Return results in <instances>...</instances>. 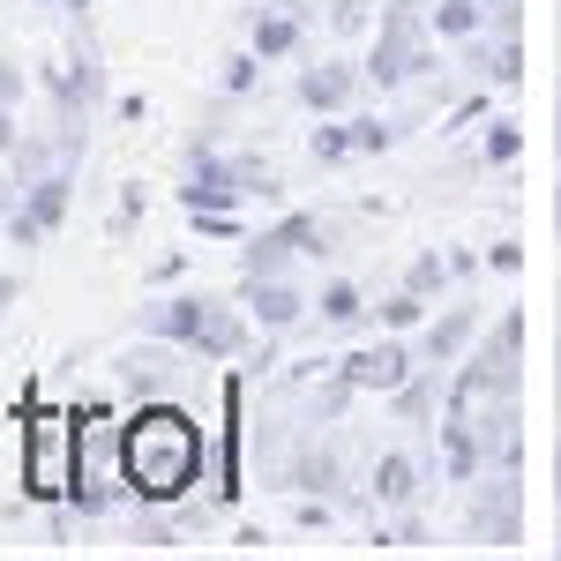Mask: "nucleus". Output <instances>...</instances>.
<instances>
[{
	"label": "nucleus",
	"instance_id": "obj_1",
	"mask_svg": "<svg viewBox=\"0 0 561 561\" xmlns=\"http://www.w3.org/2000/svg\"><path fill=\"white\" fill-rule=\"evenodd\" d=\"M195 479H203V427L165 397H142L121 420V486H128V502L173 510V502L195 494Z\"/></svg>",
	"mask_w": 561,
	"mask_h": 561
},
{
	"label": "nucleus",
	"instance_id": "obj_2",
	"mask_svg": "<svg viewBox=\"0 0 561 561\" xmlns=\"http://www.w3.org/2000/svg\"><path fill=\"white\" fill-rule=\"evenodd\" d=\"M248 330H255L248 307L217 300V293H173V300L142 307V337L180 345V352H203V359H240Z\"/></svg>",
	"mask_w": 561,
	"mask_h": 561
},
{
	"label": "nucleus",
	"instance_id": "obj_3",
	"mask_svg": "<svg viewBox=\"0 0 561 561\" xmlns=\"http://www.w3.org/2000/svg\"><path fill=\"white\" fill-rule=\"evenodd\" d=\"M23 494L45 502V510H60L68 502V479H76V412H53V404H31L23 397Z\"/></svg>",
	"mask_w": 561,
	"mask_h": 561
},
{
	"label": "nucleus",
	"instance_id": "obj_4",
	"mask_svg": "<svg viewBox=\"0 0 561 561\" xmlns=\"http://www.w3.org/2000/svg\"><path fill=\"white\" fill-rule=\"evenodd\" d=\"M76 158H60V165H45V173L23 180V210L8 217V240H23V248H38L45 232H60V217H68V195H76V173H68Z\"/></svg>",
	"mask_w": 561,
	"mask_h": 561
},
{
	"label": "nucleus",
	"instance_id": "obj_5",
	"mask_svg": "<svg viewBox=\"0 0 561 561\" xmlns=\"http://www.w3.org/2000/svg\"><path fill=\"white\" fill-rule=\"evenodd\" d=\"M412 68H420V23H412V8H389L375 45H367V68H359V76H367L375 90H397Z\"/></svg>",
	"mask_w": 561,
	"mask_h": 561
},
{
	"label": "nucleus",
	"instance_id": "obj_6",
	"mask_svg": "<svg viewBox=\"0 0 561 561\" xmlns=\"http://www.w3.org/2000/svg\"><path fill=\"white\" fill-rule=\"evenodd\" d=\"M240 307H248L255 330H293V322L307 314V293L285 277V270H248V277H240Z\"/></svg>",
	"mask_w": 561,
	"mask_h": 561
},
{
	"label": "nucleus",
	"instance_id": "obj_7",
	"mask_svg": "<svg viewBox=\"0 0 561 561\" xmlns=\"http://www.w3.org/2000/svg\"><path fill=\"white\" fill-rule=\"evenodd\" d=\"M322 248H330L322 217L293 210V217H277L270 232H255V240H248V270H285L293 255H322Z\"/></svg>",
	"mask_w": 561,
	"mask_h": 561
},
{
	"label": "nucleus",
	"instance_id": "obj_8",
	"mask_svg": "<svg viewBox=\"0 0 561 561\" xmlns=\"http://www.w3.org/2000/svg\"><path fill=\"white\" fill-rule=\"evenodd\" d=\"M412 382V352L404 345H359L345 352V389H375V397H397V389Z\"/></svg>",
	"mask_w": 561,
	"mask_h": 561
},
{
	"label": "nucleus",
	"instance_id": "obj_9",
	"mask_svg": "<svg viewBox=\"0 0 561 561\" xmlns=\"http://www.w3.org/2000/svg\"><path fill=\"white\" fill-rule=\"evenodd\" d=\"M359 83H367V76H359L352 60H314V68H300V105L307 113H345Z\"/></svg>",
	"mask_w": 561,
	"mask_h": 561
},
{
	"label": "nucleus",
	"instance_id": "obj_10",
	"mask_svg": "<svg viewBox=\"0 0 561 561\" xmlns=\"http://www.w3.org/2000/svg\"><path fill=\"white\" fill-rule=\"evenodd\" d=\"M45 83H53V98H60V121H83L90 105L105 98V68H98V60H68V68L45 76Z\"/></svg>",
	"mask_w": 561,
	"mask_h": 561
},
{
	"label": "nucleus",
	"instance_id": "obj_11",
	"mask_svg": "<svg viewBox=\"0 0 561 561\" xmlns=\"http://www.w3.org/2000/svg\"><path fill=\"white\" fill-rule=\"evenodd\" d=\"M300 38H307V23L293 15V8H262L255 23H248V45H255L262 60H293V53H300Z\"/></svg>",
	"mask_w": 561,
	"mask_h": 561
},
{
	"label": "nucleus",
	"instance_id": "obj_12",
	"mask_svg": "<svg viewBox=\"0 0 561 561\" xmlns=\"http://www.w3.org/2000/svg\"><path fill=\"white\" fill-rule=\"evenodd\" d=\"M442 465H449V479H465V486H472L479 465H486V449H479V434H472L465 412H449V420H442Z\"/></svg>",
	"mask_w": 561,
	"mask_h": 561
},
{
	"label": "nucleus",
	"instance_id": "obj_13",
	"mask_svg": "<svg viewBox=\"0 0 561 561\" xmlns=\"http://www.w3.org/2000/svg\"><path fill=\"white\" fill-rule=\"evenodd\" d=\"M412 494H420V465H412L404 449L382 457V465H375V502H382V510H404Z\"/></svg>",
	"mask_w": 561,
	"mask_h": 561
},
{
	"label": "nucleus",
	"instance_id": "obj_14",
	"mask_svg": "<svg viewBox=\"0 0 561 561\" xmlns=\"http://www.w3.org/2000/svg\"><path fill=\"white\" fill-rule=\"evenodd\" d=\"M314 314H322L330 330H345V322H359V314H367V293H359L352 277H330V285L314 293Z\"/></svg>",
	"mask_w": 561,
	"mask_h": 561
},
{
	"label": "nucleus",
	"instance_id": "obj_15",
	"mask_svg": "<svg viewBox=\"0 0 561 561\" xmlns=\"http://www.w3.org/2000/svg\"><path fill=\"white\" fill-rule=\"evenodd\" d=\"M479 23H486V8H479V0H434V15H427L434 38H472Z\"/></svg>",
	"mask_w": 561,
	"mask_h": 561
},
{
	"label": "nucleus",
	"instance_id": "obj_16",
	"mask_svg": "<svg viewBox=\"0 0 561 561\" xmlns=\"http://www.w3.org/2000/svg\"><path fill=\"white\" fill-rule=\"evenodd\" d=\"M472 330H479V322H472V307H449V314H442V322L427 330V359H457Z\"/></svg>",
	"mask_w": 561,
	"mask_h": 561
},
{
	"label": "nucleus",
	"instance_id": "obj_17",
	"mask_svg": "<svg viewBox=\"0 0 561 561\" xmlns=\"http://www.w3.org/2000/svg\"><path fill=\"white\" fill-rule=\"evenodd\" d=\"M307 158H314V165H337V158H352V128L337 121V113H322V128L307 135Z\"/></svg>",
	"mask_w": 561,
	"mask_h": 561
},
{
	"label": "nucleus",
	"instance_id": "obj_18",
	"mask_svg": "<svg viewBox=\"0 0 561 561\" xmlns=\"http://www.w3.org/2000/svg\"><path fill=\"white\" fill-rule=\"evenodd\" d=\"M472 531H479V539H494V547H510V539H517V510H510V502H479Z\"/></svg>",
	"mask_w": 561,
	"mask_h": 561
},
{
	"label": "nucleus",
	"instance_id": "obj_19",
	"mask_svg": "<svg viewBox=\"0 0 561 561\" xmlns=\"http://www.w3.org/2000/svg\"><path fill=\"white\" fill-rule=\"evenodd\" d=\"M420 314H427V293H412V285H404V293H389V300H382V322H389V330H412Z\"/></svg>",
	"mask_w": 561,
	"mask_h": 561
},
{
	"label": "nucleus",
	"instance_id": "obj_20",
	"mask_svg": "<svg viewBox=\"0 0 561 561\" xmlns=\"http://www.w3.org/2000/svg\"><path fill=\"white\" fill-rule=\"evenodd\" d=\"M404 285H412V293H442V285H449V255H420Z\"/></svg>",
	"mask_w": 561,
	"mask_h": 561
},
{
	"label": "nucleus",
	"instance_id": "obj_21",
	"mask_svg": "<svg viewBox=\"0 0 561 561\" xmlns=\"http://www.w3.org/2000/svg\"><path fill=\"white\" fill-rule=\"evenodd\" d=\"M255 68H262L255 45H248V53H232V60H225V90H232V98H240V90H255Z\"/></svg>",
	"mask_w": 561,
	"mask_h": 561
},
{
	"label": "nucleus",
	"instance_id": "obj_22",
	"mask_svg": "<svg viewBox=\"0 0 561 561\" xmlns=\"http://www.w3.org/2000/svg\"><path fill=\"white\" fill-rule=\"evenodd\" d=\"M486 158H494V165H510V158H524V135L510 128V121H494V128H486Z\"/></svg>",
	"mask_w": 561,
	"mask_h": 561
},
{
	"label": "nucleus",
	"instance_id": "obj_23",
	"mask_svg": "<svg viewBox=\"0 0 561 561\" xmlns=\"http://www.w3.org/2000/svg\"><path fill=\"white\" fill-rule=\"evenodd\" d=\"M375 150H389V128L382 121H352V158H375Z\"/></svg>",
	"mask_w": 561,
	"mask_h": 561
},
{
	"label": "nucleus",
	"instance_id": "obj_24",
	"mask_svg": "<svg viewBox=\"0 0 561 561\" xmlns=\"http://www.w3.org/2000/svg\"><path fill=\"white\" fill-rule=\"evenodd\" d=\"M195 217V232H210V240H240V217L232 210H187Z\"/></svg>",
	"mask_w": 561,
	"mask_h": 561
},
{
	"label": "nucleus",
	"instance_id": "obj_25",
	"mask_svg": "<svg viewBox=\"0 0 561 561\" xmlns=\"http://www.w3.org/2000/svg\"><path fill=\"white\" fill-rule=\"evenodd\" d=\"M486 76H494V83H517V76H524V53H517V45H502V53L486 60Z\"/></svg>",
	"mask_w": 561,
	"mask_h": 561
},
{
	"label": "nucleus",
	"instance_id": "obj_26",
	"mask_svg": "<svg viewBox=\"0 0 561 561\" xmlns=\"http://www.w3.org/2000/svg\"><path fill=\"white\" fill-rule=\"evenodd\" d=\"M330 479H337L330 457H300V486H307V494H314V486H330Z\"/></svg>",
	"mask_w": 561,
	"mask_h": 561
},
{
	"label": "nucleus",
	"instance_id": "obj_27",
	"mask_svg": "<svg viewBox=\"0 0 561 561\" xmlns=\"http://www.w3.org/2000/svg\"><path fill=\"white\" fill-rule=\"evenodd\" d=\"M23 150V121H15V105H0V158H15Z\"/></svg>",
	"mask_w": 561,
	"mask_h": 561
},
{
	"label": "nucleus",
	"instance_id": "obj_28",
	"mask_svg": "<svg viewBox=\"0 0 561 561\" xmlns=\"http://www.w3.org/2000/svg\"><path fill=\"white\" fill-rule=\"evenodd\" d=\"M0 105H23V68L15 60H0Z\"/></svg>",
	"mask_w": 561,
	"mask_h": 561
},
{
	"label": "nucleus",
	"instance_id": "obj_29",
	"mask_svg": "<svg viewBox=\"0 0 561 561\" xmlns=\"http://www.w3.org/2000/svg\"><path fill=\"white\" fill-rule=\"evenodd\" d=\"M517 262H524L517 240H494V248H486V270H517Z\"/></svg>",
	"mask_w": 561,
	"mask_h": 561
},
{
	"label": "nucleus",
	"instance_id": "obj_30",
	"mask_svg": "<svg viewBox=\"0 0 561 561\" xmlns=\"http://www.w3.org/2000/svg\"><path fill=\"white\" fill-rule=\"evenodd\" d=\"M367 23V0H337V31H359Z\"/></svg>",
	"mask_w": 561,
	"mask_h": 561
},
{
	"label": "nucleus",
	"instance_id": "obj_31",
	"mask_svg": "<svg viewBox=\"0 0 561 561\" xmlns=\"http://www.w3.org/2000/svg\"><path fill=\"white\" fill-rule=\"evenodd\" d=\"M8 300H15V277H8V270H0V314H8Z\"/></svg>",
	"mask_w": 561,
	"mask_h": 561
},
{
	"label": "nucleus",
	"instance_id": "obj_32",
	"mask_svg": "<svg viewBox=\"0 0 561 561\" xmlns=\"http://www.w3.org/2000/svg\"><path fill=\"white\" fill-rule=\"evenodd\" d=\"M45 8H60V15H83L90 0H45Z\"/></svg>",
	"mask_w": 561,
	"mask_h": 561
},
{
	"label": "nucleus",
	"instance_id": "obj_33",
	"mask_svg": "<svg viewBox=\"0 0 561 561\" xmlns=\"http://www.w3.org/2000/svg\"><path fill=\"white\" fill-rule=\"evenodd\" d=\"M554 510H561V442H554Z\"/></svg>",
	"mask_w": 561,
	"mask_h": 561
},
{
	"label": "nucleus",
	"instance_id": "obj_34",
	"mask_svg": "<svg viewBox=\"0 0 561 561\" xmlns=\"http://www.w3.org/2000/svg\"><path fill=\"white\" fill-rule=\"evenodd\" d=\"M554 232H561V187H554Z\"/></svg>",
	"mask_w": 561,
	"mask_h": 561
},
{
	"label": "nucleus",
	"instance_id": "obj_35",
	"mask_svg": "<svg viewBox=\"0 0 561 561\" xmlns=\"http://www.w3.org/2000/svg\"><path fill=\"white\" fill-rule=\"evenodd\" d=\"M479 8H486V15H494V8H510V0H479Z\"/></svg>",
	"mask_w": 561,
	"mask_h": 561
},
{
	"label": "nucleus",
	"instance_id": "obj_36",
	"mask_svg": "<svg viewBox=\"0 0 561 561\" xmlns=\"http://www.w3.org/2000/svg\"><path fill=\"white\" fill-rule=\"evenodd\" d=\"M554 397H561V359H554Z\"/></svg>",
	"mask_w": 561,
	"mask_h": 561
},
{
	"label": "nucleus",
	"instance_id": "obj_37",
	"mask_svg": "<svg viewBox=\"0 0 561 561\" xmlns=\"http://www.w3.org/2000/svg\"><path fill=\"white\" fill-rule=\"evenodd\" d=\"M0 187H8V158H0Z\"/></svg>",
	"mask_w": 561,
	"mask_h": 561
},
{
	"label": "nucleus",
	"instance_id": "obj_38",
	"mask_svg": "<svg viewBox=\"0 0 561 561\" xmlns=\"http://www.w3.org/2000/svg\"><path fill=\"white\" fill-rule=\"evenodd\" d=\"M554 554H561V539H554Z\"/></svg>",
	"mask_w": 561,
	"mask_h": 561
}]
</instances>
